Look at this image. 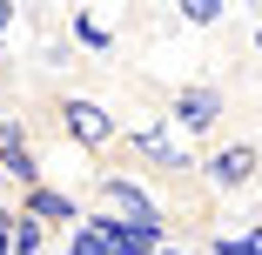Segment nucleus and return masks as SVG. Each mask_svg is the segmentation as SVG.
I'll return each instance as SVG.
<instances>
[{"mask_svg":"<svg viewBox=\"0 0 262 255\" xmlns=\"http://www.w3.org/2000/svg\"><path fill=\"white\" fill-rule=\"evenodd\" d=\"M88 228L108 242L115 255H162L168 248V222H128V215H108V208H101V215H88Z\"/></svg>","mask_w":262,"mask_h":255,"instance_id":"obj_1","label":"nucleus"},{"mask_svg":"<svg viewBox=\"0 0 262 255\" xmlns=\"http://www.w3.org/2000/svg\"><path fill=\"white\" fill-rule=\"evenodd\" d=\"M115 128H121V121L101 108V101H88V94H68V101H61V134H68V141H81V148H108Z\"/></svg>","mask_w":262,"mask_h":255,"instance_id":"obj_2","label":"nucleus"},{"mask_svg":"<svg viewBox=\"0 0 262 255\" xmlns=\"http://www.w3.org/2000/svg\"><path fill=\"white\" fill-rule=\"evenodd\" d=\"M20 215H34L40 228H68V235H74V228L88 222V215H81V201H74L68 188H54V181L27 188V195H20Z\"/></svg>","mask_w":262,"mask_h":255,"instance_id":"obj_3","label":"nucleus"},{"mask_svg":"<svg viewBox=\"0 0 262 255\" xmlns=\"http://www.w3.org/2000/svg\"><path fill=\"white\" fill-rule=\"evenodd\" d=\"M94 188H101V201H108V215H128V222H168L162 201H155L135 175H101Z\"/></svg>","mask_w":262,"mask_h":255,"instance_id":"obj_4","label":"nucleus"},{"mask_svg":"<svg viewBox=\"0 0 262 255\" xmlns=\"http://www.w3.org/2000/svg\"><path fill=\"white\" fill-rule=\"evenodd\" d=\"M168 121H175L182 134H208V128L222 121V94H215V87H182L175 108H168Z\"/></svg>","mask_w":262,"mask_h":255,"instance_id":"obj_5","label":"nucleus"},{"mask_svg":"<svg viewBox=\"0 0 262 255\" xmlns=\"http://www.w3.org/2000/svg\"><path fill=\"white\" fill-rule=\"evenodd\" d=\"M202 168H208V181H215L222 195H235V188L255 181V148H249V141H229V148H215Z\"/></svg>","mask_w":262,"mask_h":255,"instance_id":"obj_6","label":"nucleus"},{"mask_svg":"<svg viewBox=\"0 0 262 255\" xmlns=\"http://www.w3.org/2000/svg\"><path fill=\"white\" fill-rule=\"evenodd\" d=\"M135 148H141V155L155 161V168H162V175H188L195 168V155H188V148L162 128V121H148V128H135Z\"/></svg>","mask_w":262,"mask_h":255,"instance_id":"obj_7","label":"nucleus"},{"mask_svg":"<svg viewBox=\"0 0 262 255\" xmlns=\"http://www.w3.org/2000/svg\"><path fill=\"white\" fill-rule=\"evenodd\" d=\"M74 40H81V47H94V54H108V47H115L108 20H94V14H74Z\"/></svg>","mask_w":262,"mask_h":255,"instance_id":"obj_8","label":"nucleus"},{"mask_svg":"<svg viewBox=\"0 0 262 255\" xmlns=\"http://www.w3.org/2000/svg\"><path fill=\"white\" fill-rule=\"evenodd\" d=\"M40 248H47V228L34 215H14V255H40Z\"/></svg>","mask_w":262,"mask_h":255,"instance_id":"obj_9","label":"nucleus"},{"mask_svg":"<svg viewBox=\"0 0 262 255\" xmlns=\"http://www.w3.org/2000/svg\"><path fill=\"white\" fill-rule=\"evenodd\" d=\"M215 255H262V222H255V228H242V235H229V228H222V235H215Z\"/></svg>","mask_w":262,"mask_h":255,"instance_id":"obj_10","label":"nucleus"},{"mask_svg":"<svg viewBox=\"0 0 262 255\" xmlns=\"http://www.w3.org/2000/svg\"><path fill=\"white\" fill-rule=\"evenodd\" d=\"M222 14H229L222 0H182V20H188V27H215Z\"/></svg>","mask_w":262,"mask_h":255,"instance_id":"obj_11","label":"nucleus"},{"mask_svg":"<svg viewBox=\"0 0 262 255\" xmlns=\"http://www.w3.org/2000/svg\"><path fill=\"white\" fill-rule=\"evenodd\" d=\"M61 255H115V248H108V242H101V235H94V228L81 222V228L68 235V248H61Z\"/></svg>","mask_w":262,"mask_h":255,"instance_id":"obj_12","label":"nucleus"},{"mask_svg":"<svg viewBox=\"0 0 262 255\" xmlns=\"http://www.w3.org/2000/svg\"><path fill=\"white\" fill-rule=\"evenodd\" d=\"M0 255H14V215L0 208Z\"/></svg>","mask_w":262,"mask_h":255,"instance_id":"obj_13","label":"nucleus"},{"mask_svg":"<svg viewBox=\"0 0 262 255\" xmlns=\"http://www.w3.org/2000/svg\"><path fill=\"white\" fill-rule=\"evenodd\" d=\"M7 40H14V7L0 0V47H7Z\"/></svg>","mask_w":262,"mask_h":255,"instance_id":"obj_14","label":"nucleus"},{"mask_svg":"<svg viewBox=\"0 0 262 255\" xmlns=\"http://www.w3.org/2000/svg\"><path fill=\"white\" fill-rule=\"evenodd\" d=\"M7 181H14V175H7V155H0V188H7Z\"/></svg>","mask_w":262,"mask_h":255,"instance_id":"obj_15","label":"nucleus"},{"mask_svg":"<svg viewBox=\"0 0 262 255\" xmlns=\"http://www.w3.org/2000/svg\"><path fill=\"white\" fill-rule=\"evenodd\" d=\"M162 255H188V248H162Z\"/></svg>","mask_w":262,"mask_h":255,"instance_id":"obj_16","label":"nucleus"},{"mask_svg":"<svg viewBox=\"0 0 262 255\" xmlns=\"http://www.w3.org/2000/svg\"><path fill=\"white\" fill-rule=\"evenodd\" d=\"M255 47H262V27H255Z\"/></svg>","mask_w":262,"mask_h":255,"instance_id":"obj_17","label":"nucleus"}]
</instances>
